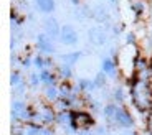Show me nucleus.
<instances>
[{"mask_svg": "<svg viewBox=\"0 0 152 135\" xmlns=\"http://www.w3.org/2000/svg\"><path fill=\"white\" fill-rule=\"evenodd\" d=\"M60 40H61V43L66 45V46H75V45H78V41H80V36H78V31L75 30V26L65 25V26H61Z\"/></svg>", "mask_w": 152, "mask_h": 135, "instance_id": "nucleus-1", "label": "nucleus"}, {"mask_svg": "<svg viewBox=\"0 0 152 135\" xmlns=\"http://www.w3.org/2000/svg\"><path fill=\"white\" fill-rule=\"evenodd\" d=\"M43 28H45V33L48 35L51 40H56L61 35V26L58 23V20L55 17H46L43 20Z\"/></svg>", "mask_w": 152, "mask_h": 135, "instance_id": "nucleus-2", "label": "nucleus"}, {"mask_svg": "<svg viewBox=\"0 0 152 135\" xmlns=\"http://www.w3.org/2000/svg\"><path fill=\"white\" fill-rule=\"evenodd\" d=\"M88 38H89V41H91L93 45L103 46V45H106V41H107V33L101 28V26H93V28H89V31H88Z\"/></svg>", "mask_w": 152, "mask_h": 135, "instance_id": "nucleus-3", "label": "nucleus"}, {"mask_svg": "<svg viewBox=\"0 0 152 135\" xmlns=\"http://www.w3.org/2000/svg\"><path fill=\"white\" fill-rule=\"evenodd\" d=\"M37 41H38V48H40V51H43L45 54H53L55 53V45H53V41H51V38H50L46 33L38 35Z\"/></svg>", "mask_w": 152, "mask_h": 135, "instance_id": "nucleus-4", "label": "nucleus"}, {"mask_svg": "<svg viewBox=\"0 0 152 135\" xmlns=\"http://www.w3.org/2000/svg\"><path fill=\"white\" fill-rule=\"evenodd\" d=\"M35 4H37L38 10L45 13V15H50V13H53L56 10V2L55 0H35Z\"/></svg>", "mask_w": 152, "mask_h": 135, "instance_id": "nucleus-5", "label": "nucleus"}, {"mask_svg": "<svg viewBox=\"0 0 152 135\" xmlns=\"http://www.w3.org/2000/svg\"><path fill=\"white\" fill-rule=\"evenodd\" d=\"M116 120H118V124L121 125V127H131V125L134 124L132 122V117L129 115V112L126 109H119L118 114H116Z\"/></svg>", "mask_w": 152, "mask_h": 135, "instance_id": "nucleus-6", "label": "nucleus"}, {"mask_svg": "<svg viewBox=\"0 0 152 135\" xmlns=\"http://www.w3.org/2000/svg\"><path fill=\"white\" fill-rule=\"evenodd\" d=\"M93 17H94L98 22H106L107 20V10L103 5H96L94 10H93Z\"/></svg>", "mask_w": 152, "mask_h": 135, "instance_id": "nucleus-7", "label": "nucleus"}, {"mask_svg": "<svg viewBox=\"0 0 152 135\" xmlns=\"http://www.w3.org/2000/svg\"><path fill=\"white\" fill-rule=\"evenodd\" d=\"M103 71L106 74H114V63L111 60H104L103 63Z\"/></svg>", "mask_w": 152, "mask_h": 135, "instance_id": "nucleus-8", "label": "nucleus"}, {"mask_svg": "<svg viewBox=\"0 0 152 135\" xmlns=\"http://www.w3.org/2000/svg\"><path fill=\"white\" fill-rule=\"evenodd\" d=\"M42 79H43V83H46V84H51L53 86V83H55V78L51 74H50L48 71H43V74H42Z\"/></svg>", "mask_w": 152, "mask_h": 135, "instance_id": "nucleus-9", "label": "nucleus"}, {"mask_svg": "<svg viewBox=\"0 0 152 135\" xmlns=\"http://www.w3.org/2000/svg\"><path fill=\"white\" fill-rule=\"evenodd\" d=\"M81 53H69V56H65V61H68V63H75L78 58H80Z\"/></svg>", "mask_w": 152, "mask_h": 135, "instance_id": "nucleus-10", "label": "nucleus"}, {"mask_svg": "<svg viewBox=\"0 0 152 135\" xmlns=\"http://www.w3.org/2000/svg\"><path fill=\"white\" fill-rule=\"evenodd\" d=\"M104 84V78H103V74L99 76V78H96V86H103Z\"/></svg>", "mask_w": 152, "mask_h": 135, "instance_id": "nucleus-11", "label": "nucleus"}, {"mask_svg": "<svg viewBox=\"0 0 152 135\" xmlns=\"http://www.w3.org/2000/svg\"><path fill=\"white\" fill-rule=\"evenodd\" d=\"M48 97L50 99L55 97V87H50V89H48Z\"/></svg>", "mask_w": 152, "mask_h": 135, "instance_id": "nucleus-12", "label": "nucleus"}, {"mask_svg": "<svg viewBox=\"0 0 152 135\" xmlns=\"http://www.w3.org/2000/svg\"><path fill=\"white\" fill-rule=\"evenodd\" d=\"M111 2H114V4H116V0H111Z\"/></svg>", "mask_w": 152, "mask_h": 135, "instance_id": "nucleus-13", "label": "nucleus"}]
</instances>
